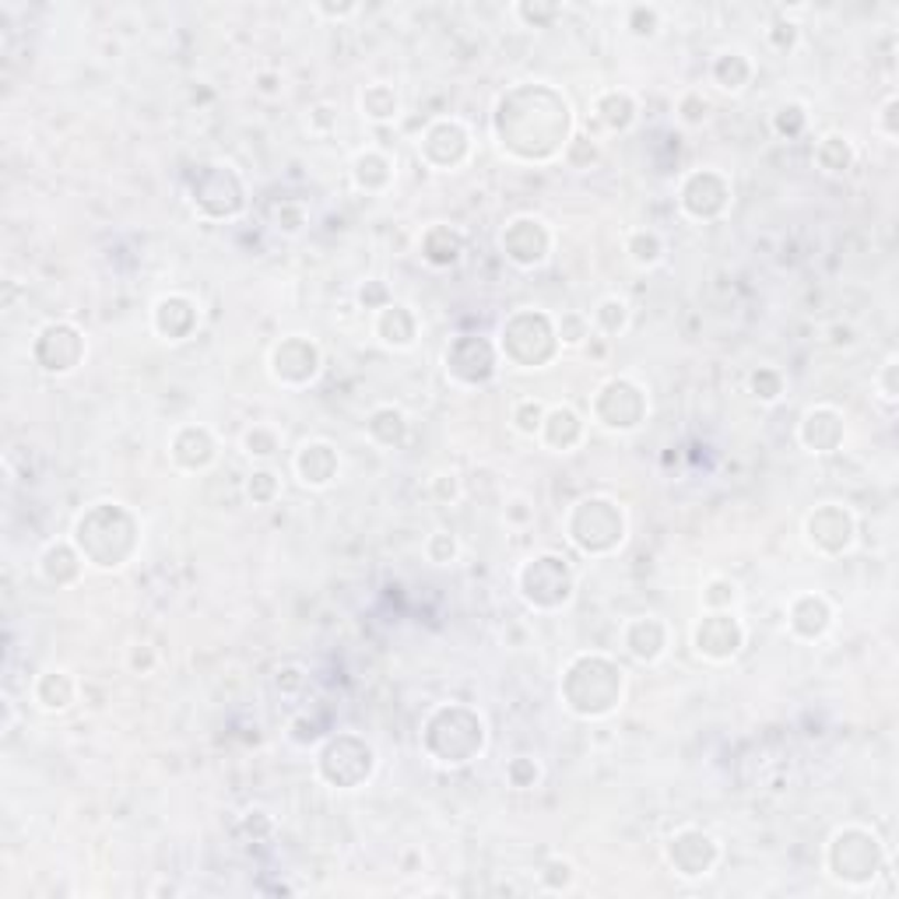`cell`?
Listing matches in <instances>:
<instances>
[{
	"label": "cell",
	"instance_id": "6da1fadb",
	"mask_svg": "<svg viewBox=\"0 0 899 899\" xmlns=\"http://www.w3.org/2000/svg\"><path fill=\"white\" fill-rule=\"evenodd\" d=\"M499 145L520 158H552L559 148L569 145V102L559 92H545L537 116H520L507 102H499L496 113Z\"/></svg>",
	"mask_w": 899,
	"mask_h": 899
},
{
	"label": "cell",
	"instance_id": "7a4b0ae2",
	"mask_svg": "<svg viewBox=\"0 0 899 899\" xmlns=\"http://www.w3.org/2000/svg\"><path fill=\"white\" fill-rule=\"evenodd\" d=\"M584 668L590 678H584L577 664H569V672L563 678L566 707L577 717H608L622 703V689H625L622 668L604 654H584Z\"/></svg>",
	"mask_w": 899,
	"mask_h": 899
},
{
	"label": "cell",
	"instance_id": "3957f363",
	"mask_svg": "<svg viewBox=\"0 0 899 899\" xmlns=\"http://www.w3.org/2000/svg\"><path fill=\"white\" fill-rule=\"evenodd\" d=\"M883 868H886V854L875 833L861 830V825H847V830H840L830 840V872L836 883L851 889L872 886Z\"/></svg>",
	"mask_w": 899,
	"mask_h": 899
},
{
	"label": "cell",
	"instance_id": "277c9868",
	"mask_svg": "<svg viewBox=\"0 0 899 899\" xmlns=\"http://www.w3.org/2000/svg\"><path fill=\"white\" fill-rule=\"evenodd\" d=\"M569 537L577 542L587 555H604L622 545L625 537V517L611 499H584L577 510L569 513Z\"/></svg>",
	"mask_w": 899,
	"mask_h": 899
},
{
	"label": "cell",
	"instance_id": "5b68a950",
	"mask_svg": "<svg viewBox=\"0 0 899 899\" xmlns=\"http://www.w3.org/2000/svg\"><path fill=\"white\" fill-rule=\"evenodd\" d=\"M520 595L531 608H563L573 598V569L559 555H537L524 569H520Z\"/></svg>",
	"mask_w": 899,
	"mask_h": 899
},
{
	"label": "cell",
	"instance_id": "8992f818",
	"mask_svg": "<svg viewBox=\"0 0 899 899\" xmlns=\"http://www.w3.org/2000/svg\"><path fill=\"white\" fill-rule=\"evenodd\" d=\"M320 755H328V759H341V766H328V769H320V773L334 787H345V790H352V787H358L363 780H369V773L376 766L373 748L363 739H355V734H337V739H331L328 745H323Z\"/></svg>",
	"mask_w": 899,
	"mask_h": 899
},
{
	"label": "cell",
	"instance_id": "52a82bcc",
	"mask_svg": "<svg viewBox=\"0 0 899 899\" xmlns=\"http://www.w3.org/2000/svg\"><path fill=\"white\" fill-rule=\"evenodd\" d=\"M643 411H646V401H643V390L629 380H611L601 387L598 401H595V415L604 429H636L643 422Z\"/></svg>",
	"mask_w": 899,
	"mask_h": 899
},
{
	"label": "cell",
	"instance_id": "ba28073f",
	"mask_svg": "<svg viewBox=\"0 0 899 899\" xmlns=\"http://www.w3.org/2000/svg\"><path fill=\"white\" fill-rule=\"evenodd\" d=\"M542 345L545 352L555 355V345H559V331H555V323L545 317V313H517L502 323V334H499V348L507 358L520 363V355H524V345Z\"/></svg>",
	"mask_w": 899,
	"mask_h": 899
},
{
	"label": "cell",
	"instance_id": "9c48e42d",
	"mask_svg": "<svg viewBox=\"0 0 899 899\" xmlns=\"http://www.w3.org/2000/svg\"><path fill=\"white\" fill-rule=\"evenodd\" d=\"M446 373L460 384H485L496 373V352L489 341L478 337H457L446 348Z\"/></svg>",
	"mask_w": 899,
	"mask_h": 899
},
{
	"label": "cell",
	"instance_id": "30bf717a",
	"mask_svg": "<svg viewBox=\"0 0 899 899\" xmlns=\"http://www.w3.org/2000/svg\"><path fill=\"white\" fill-rule=\"evenodd\" d=\"M668 861L681 878L710 875L717 865V840L703 830H681L668 840Z\"/></svg>",
	"mask_w": 899,
	"mask_h": 899
},
{
	"label": "cell",
	"instance_id": "8fae6325",
	"mask_svg": "<svg viewBox=\"0 0 899 899\" xmlns=\"http://www.w3.org/2000/svg\"><path fill=\"white\" fill-rule=\"evenodd\" d=\"M499 243H502V254H507L517 267L545 264L548 246H552L545 222H537V219H513Z\"/></svg>",
	"mask_w": 899,
	"mask_h": 899
},
{
	"label": "cell",
	"instance_id": "7c38bea8",
	"mask_svg": "<svg viewBox=\"0 0 899 899\" xmlns=\"http://www.w3.org/2000/svg\"><path fill=\"white\" fill-rule=\"evenodd\" d=\"M85 337L70 323H49L35 341V358L46 373H70L81 363Z\"/></svg>",
	"mask_w": 899,
	"mask_h": 899
},
{
	"label": "cell",
	"instance_id": "4fadbf2b",
	"mask_svg": "<svg viewBox=\"0 0 899 899\" xmlns=\"http://www.w3.org/2000/svg\"><path fill=\"white\" fill-rule=\"evenodd\" d=\"M317 369H320V352L313 341H306V337H285L271 355V373L285 387L310 384Z\"/></svg>",
	"mask_w": 899,
	"mask_h": 899
},
{
	"label": "cell",
	"instance_id": "5bb4252c",
	"mask_svg": "<svg viewBox=\"0 0 899 899\" xmlns=\"http://www.w3.org/2000/svg\"><path fill=\"white\" fill-rule=\"evenodd\" d=\"M692 643L696 651L710 657V661H728L742 651L745 643V629L739 625V619L724 615V611H717V615H707L703 622L696 625L692 633Z\"/></svg>",
	"mask_w": 899,
	"mask_h": 899
},
{
	"label": "cell",
	"instance_id": "9a60e30c",
	"mask_svg": "<svg viewBox=\"0 0 899 899\" xmlns=\"http://www.w3.org/2000/svg\"><path fill=\"white\" fill-rule=\"evenodd\" d=\"M731 187L724 176H717L713 169L692 173L681 187V208H686L692 219H717L728 208Z\"/></svg>",
	"mask_w": 899,
	"mask_h": 899
},
{
	"label": "cell",
	"instance_id": "2e32d148",
	"mask_svg": "<svg viewBox=\"0 0 899 899\" xmlns=\"http://www.w3.org/2000/svg\"><path fill=\"white\" fill-rule=\"evenodd\" d=\"M808 542L825 555L843 552L854 542V517L843 507H836V502L815 510L812 517H808Z\"/></svg>",
	"mask_w": 899,
	"mask_h": 899
},
{
	"label": "cell",
	"instance_id": "e0dca14e",
	"mask_svg": "<svg viewBox=\"0 0 899 899\" xmlns=\"http://www.w3.org/2000/svg\"><path fill=\"white\" fill-rule=\"evenodd\" d=\"M843 433H847V429H843V415L830 404H819L808 411V415L801 419V429H798L801 443L812 449V454H833V449L843 443Z\"/></svg>",
	"mask_w": 899,
	"mask_h": 899
},
{
	"label": "cell",
	"instance_id": "ac0fdd59",
	"mask_svg": "<svg viewBox=\"0 0 899 899\" xmlns=\"http://www.w3.org/2000/svg\"><path fill=\"white\" fill-rule=\"evenodd\" d=\"M296 475L310 489H323L337 475V454L331 443H306L296 454Z\"/></svg>",
	"mask_w": 899,
	"mask_h": 899
},
{
	"label": "cell",
	"instance_id": "d6986e66",
	"mask_svg": "<svg viewBox=\"0 0 899 899\" xmlns=\"http://www.w3.org/2000/svg\"><path fill=\"white\" fill-rule=\"evenodd\" d=\"M625 646L636 661H657L664 654V646H668V633H664L661 619L643 615L625 625Z\"/></svg>",
	"mask_w": 899,
	"mask_h": 899
},
{
	"label": "cell",
	"instance_id": "ffe728a7",
	"mask_svg": "<svg viewBox=\"0 0 899 899\" xmlns=\"http://www.w3.org/2000/svg\"><path fill=\"white\" fill-rule=\"evenodd\" d=\"M830 622H833V611L825 604V598L804 595L790 604V629L804 640H819L825 629H830Z\"/></svg>",
	"mask_w": 899,
	"mask_h": 899
},
{
	"label": "cell",
	"instance_id": "44dd1931",
	"mask_svg": "<svg viewBox=\"0 0 899 899\" xmlns=\"http://www.w3.org/2000/svg\"><path fill=\"white\" fill-rule=\"evenodd\" d=\"M376 334H380L390 348H411L415 345V317L408 313V306L390 302L376 317Z\"/></svg>",
	"mask_w": 899,
	"mask_h": 899
},
{
	"label": "cell",
	"instance_id": "7402d4cb",
	"mask_svg": "<svg viewBox=\"0 0 899 899\" xmlns=\"http://www.w3.org/2000/svg\"><path fill=\"white\" fill-rule=\"evenodd\" d=\"M563 433H566L569 446H577V443H580V436H584V422L577 419V411H573V408H552V411H545L542 436L548 440V446L563 449Z\"/></svg>",
	"mask_w": 899,
	"mask_h": 899
},
{
	"label": "cell",
	"instance_id": "603a6c76",
	"mask_svg": "<svg viewBox=\"0 0 899 899\" xmlns=\"http://www.w3.org/2000/svg\"><path fill=\"white\" fill-rule=\"evenodd\" d=\"M425 240H429V243H422V257H425L429 264L443 267V264H454V260L460 257L464 240H460V232H454L449 225H433V229L425 232Z\"/></svg>",
	"mask_w": 899,
	"mask_h": 899
},
{
	"label": "cell",
	"instance_id": "cb8c5ba5",
	"mask_svg": "<svg viewBox=\"0 0 899 899\" xmlns=\"http://www.w3.org/2000/svg\"><path fill=\"white\" fill-rule=\"evenodd\" d=\"M190 436H193V443L187 446L184 440H173V457H176V464H184V467H208L211 460H214V440H211V433L208 429H201V425H190Z\"/></svg>",
	"mask_w": 899,
	"mask_h": 899
},
{
	"label": "cell",
	"instance_id": "d4e9b609",
	"mask_svg": "<svg viewBox=\"0 0 899 899\" xmlns=\"http://www.w3.org/2000/svg\"><path fill=\"white\" fill-rule=\"evenodd\" d=\"M35 699H40L43 710H67L75 703V681L64 672H46L35 686Z\"/></svg>",
	"mask_w": 899,
	"mask_h": 899
},
{
	"label": "cell",
	"instance_id": "484cf974",
	"mask_svg": "<svg viewBox=\"0 0 899 899\" xmlns=\"http://www.w3.org/2000/svg\"><path fill=\"white\" fill-rule=\"evenodd\" d=\"M598 116L608 123L611 131H625L629 123H633L636 110H633V99L622 96V92H608L598 99Z\"/></svg>",
	"mask_w": 899,
	"mask_h": 899
},
{
	"label": "cell",
	"instance_id": "4316f807",
	"mask_svg": "<svg viewBox=\"0 0 899 899\" xmlns=\"http://www.w3.org/2000/svg\"><path fill=\"white\" fill-rule=\"evenodd\" d=\"M363 113L369 120H393L398 116V96L387 85H369L363 92Z\"/></svg>",
	"mask_w": 899,
	"mask_h": 899
},
{
	"label": "cell",
	"instance_id": "83f0119b",
	"mask_svg": "<svg viewBox=\"0 0 899 899\" xmlns=\"http://www.w3.org/2000/svg\"><path fill=\"white\" fill-rule=\"evenodd\" d=\"M661 254H664V246H661V240L654 236V232H636V236L629 240V257H633L640 267L657 264Z\"/></svg>",
	"mask_w": 899,
	"mask_h": 899
},
{
	"label": "cell",
	"instance_id": "f1b7e54d",
	"mask_svg": "<svg viewBox=\"0 0 899 899\" xmlns=\"http://www.w3.org/2000/svg\"><path fill=\"white\" fill-rule=\"evenodd\" d=\"M595 320H598V328H601L604 334H619V331L625 328V320H629V306H625L622 299H604V302L598 306Z\"/></svg>",
	"mask_w": 899,
	"mask_h": 899
},
{
	"label": "cell",
	"instance_id": "f546056e",
	"mask_svg": "<svg viewBox=\"0 0 899 899\" xmlns=\"http://www.w3.org/2000/svg\"><path fill=\"white\" fill-rule=\"evenodd\" d=\"M243 446H246V454H249V457H271L275 449H278V436H275V429L254 425V429H249V433L243 436Z\"/></svg>",
	"mask_w": 899,
	"mask_h": 899
},
{
	"label": "cell",
	"instance_id": "4dcf8cb0",
	"mask_svg": "<svg viewBox=\"0 0 899 899\" xmlns=\"http://www.w3.org/2000/svg\"><path fill=\"white\" fill-rule=\"evenodd\" d=\"M542 422H545V408L537 404V401H520V404H517V411H513V425H517L524 436L542 433Z\"/></svg>",
	"mask_w": 899,
	"mask_h": 899
},
{
	"label": "cell",
	"instance_id": "1f68e13d",
	"mask_svg": "<svg viewBox=\"0 0 899 899\" xmlns=\"http://www.w3.org/2000/svg\"><path fill=\"white\" fill-rule=\"evenodd\" d=\"M507 777L513 780V787H534L537 777H542V769H537V763L528 759V755H520V759L507 766Z\"/></svg>",
	"mask_w": 899,
	"mask_h": 899
},
{
	"label": "cell",
	"instance_id": "d6a6232c",
	"mask_svg": "<svg viewBox=\"0 0 899 899\" xmlns=\"http://www.w3.org/2000/svg\"><path fill=\"white\" fill-rule=\"evenodd\" d=\"M559 341L563 345H580L584 337H590V328H587V320L584 317H577V313H569V317H563V323L559 328Z\"/></svg>",
	"mask_w": 899,
	"mask_h": 899
},
{
	"label": "cell",
	"instance_id": "836d02e7",
	"mask_svg": "<svg viewBox=\"0 0 899 899\" xmlns=\"http://www.w3.org/2000/svg\"><path fill=\"white\" fill-rule=\"evenodd\" d=\"M752 390H755V398L777 401V398H780V376H777V373H769V369H759V373L752 376Z\"/></svg>",
	"mask_w": 899,
	"mask_h": 899
},
{
	"label": "cell",
	"instance_id": "e575fe53",
	"mask_svg": "<svg viewBox=\"0 0 899 899\" xmlns=\"http://www.w3.org/2000/svg\"><path fill=\"white\" fill-rule=\"evenodd\" d=\"M275 489H278V481H275L271 471H257L254 481H249V496H254L257 502H267L275 496Z\"/></svg>",
	"mask_w": 899,
	"mask_h": 899
},
{
	"label": "cell",
	"instance_id": "d590c367",
	"mask_svg": "<svg viewBox=\"0 0 899 899\" xmlns=\"http://www.w3.org/2000/svg\"><path fill=\"white\" fill-rule=\"evenodd\" d=\"M892 373H896V355H892L889 363H886V376H883V384H886V393H883V398H886V401H896V384H892Z\"/></svg>",
	"mask_w": 899,
	"mask_h": 899
},
{
	"label": "cell",
	"instance_id": "8d00e7d4",
	"mask_svg": "<svg viewBox=\"0 0 899 899\" xmlns=\"http://www.w3.org/2000/svg\"><path fill=\"white\" fill-rule=\"evenodd\" d=\"M892 116H896V99H889V102H886V134H889V137H896Z\"/></svg>",
	"mask_w": 899,
	"mask_h": 899
}]
</instances>
